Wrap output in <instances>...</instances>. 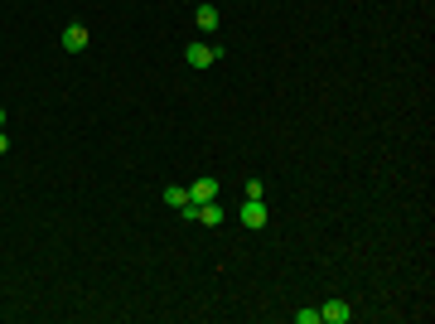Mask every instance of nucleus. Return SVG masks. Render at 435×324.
Returning a JSON list of instances; mask_svg holds the SVG:
<instances>
[{"label": "nucleus", "instance_id": "1a4fd4ad", "mask_svg": "<svg viewBox=\"0 0 435 324\" xmlns=\"http://www.w3.org/2000/svg\"><path fill=\"white\" fill-rule=\"evenodd\" d=\"M5 150H10V140H5V131H0V155H5Z\"/></svg>", "mask_w": 435, "mask_h": 324}, {"label": "nucleus", "instance_id": "9d476101", "mask_svg": "<svg viewBox=\"0 0 435 324\" xmlns=\"http://www.w3.org/2000/svg\"><path fill=\"white\" fill-rule=\"evenodd\" d=\"M0 126H5V111H0Z\"/></svg>", "mask_w": 435, "mask_h": 324}, {"label": "nucleus", "instance_id": "423d86ee", "mask_svg": "<svg viewBox=\"0 0 435 324\" xmlns=\"http://www.w3.org/2000/svg\"><path fill=\"white\" fill-rule=\"evenodd\" d=\"M194 218H199L204 227H218V222H222V209H218V199H213V204H194Z\"/></svg>", "mask_w": 435, "mask_h": 324}, {"label": "nucleus", "instance_id": "0eeeda50", "mask_svg": "<svg viewBox=\"0 0 435 324\" xmlns=\"http://www.w3.org/2000/svg\"><path fill=\"white\" fill-rule=\"evenodd\" d=\"M194 24H199L204 34H213L218 29V5H199V10H194Z\"/></svg>", "mask_w": 435, "mask_h": 324}, {"label": "nucleus", "instance_id": "39448f33", "mask_svg": "<svg viewBox=\"0 0 435 324\" xmlns=\"http://www.w3.org/2000/svg\"><path fill=\"white\" fill-rule=\"evenodd\" d=\"M63 49H68V54H83V49H88V29H83V24H68V29H63Z\"/></svg>", "mask_w": 435, "mask_h": 324}, {"label": "nucleus", "instance_id": "f03ea898", "mask_svg": "<svg viewBox=\"0 0 435 324\" xmlns=\"http://www.w3.org/2000/svg\"><path fill=\"white\" fill-rule=\"evenodd\" d=\"M348 315H353L348 300H325L320 305V324H348Z\"/></svg>", "mask_w": 435, "mask_h": 324}, {"label": "nucleus", "instance_id": "7ed1b4c3", "mask_svg": "<svg viewBox=\"0 0 435 324\" xmlns=\"http://www.w3.org/2000/svg\"><path fill=\"white\" fill-rule=\"evenodd\" d=\"M213 199H218V179H194L189 204H213Z\"/></svg>", "mask_w": 435, "mask_h": 324}, {"label": "nucleus", "instance_id": "f257e3e1", "mask_svg": "<svg viewBox=\"0 0 435 324\" xmlns=\"http://www.w3.org/2000/svg\"><path fill=\"white\" fill-rule=\"evenodd\" d=\"M184 58H189V68H208V63H218V44H208V39H194V44L184 49Z\"/></svg>", "mask_w": 435, "mask_h": 324}, {"label": "nucleus", "instance_id": "20e7f679", "mask_svg": "<svg viewBox=\"0 0 435 324\" xmlns=\"http://www.w3.org/2000/svg\"><path fill=\"white\" fill-rule=\"evenodd\" d=\"M242 222H247V227H266V204H261V199H247V204H242Z\"/></svg>", "mask_w": 435, "mask_h": 324}, {"label": "nucleus", "instance_id": "6e6552de", "mask_svg": "<svg viewBox=\"0 0 435 324\" xmlns=\"http://www.w3.org/2000/svg\"><path fill=\"white\" fill-rule=\"evenodd\" d=\"M165 204H170V209H184V204H189V189H184V184H170V189H165Z\"/></svg>", "mask_w": 435, "mask_h": 324}]
</instances>
